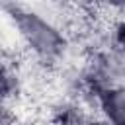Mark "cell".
Masks as SVG:
<instances>
[{
	"mask_svg": "<svg viewBox=\"0 0 125 125\" xmlns=\"http://www.w3.org/2000/svg\"><path fill=\"white\" fill-rule=\"evenodd\" d=\"M21 47L41 62H55L66 49V35L29 6L10 8Z\"/></svg>",
	"mask_w": 125,
	"mask_h": 125,
	"instance_id": "obj_1",
	"label": "cell"
},
{
	"mask_svg": "<svg viewBox=\"0 0 125 125\" xmlns=\"http://www.w3.org/2000/svg\"><path fill=\"white\" fill-rule=\"evenodd\" d=\"M96 94L104 125H125V86H102Z\"/></svg>",
	"mask_w": 125,
	"mask_h": 125,
	"instance_id": "obj_2",
	"label": "cell"
},
{
	"mask_svg": "<svg viewBox=\"0 0 125 125\" xmlns=\"http://www.w3.org/2000/svg\"><path fill=\"white\" fill-rule=\"evenodd\" d=\"M14 92H16V80H14L12 66L4 59H0V107Z\"/></svg>",
	"mask_w": 125,
	"mask_h": 125,
	"instance_id": "obj_3",
	"label": "cell"
},
{
	"mask_svg": "<svg viewBox=\"0 0 125 125\" xmlns=\"http://www.w3.org/2000/svg\"><path fill=\"white\" fill-rule=\"evenodd\" d=\"M115 45H117V55L125 61V23L117 29V33H115Z\"/></svg>",
	"mask_w": 125,
	"mask_h": 125,
	"instance_id": "obj_4",
	"label": "cell"
}]
</instances>
